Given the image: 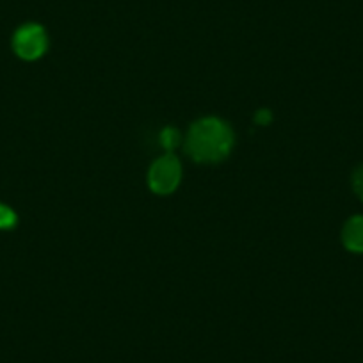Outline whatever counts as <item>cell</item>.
<instances>
[{
    "mask_svg": "<svg viewBox=\"0 0 363 363\" xmlns=\"http://www.w3.org/2000/svg\"><path fill=\"white\" fill-rule=\"evenodd\" d=\"M352 187H354V193L358 194L359 200L363 201V166L358 167L352 174Z\"/></svg>",
    "mask_w": 363,
    "mask_h": 363,
    "instance_id": "obj_7",
    "label": "cell"
},
{
    "mask_svg": "<svg viewBox=\"0 0 363 363\" xmlns=\"http://www.w3.org/2000/svg\"><path fill=\"white\" fill-rule=\"evenodd\" d=\"M182 180V166L171 153L160 157L152 164L148 173V186L155 194H171Z\"/></svg>",
    "mask_w": 363,
    "mask_h": 363,
    "instance_id": "obj_2",
    "label": "cell"
},
{
    "mask_svg": "<svg viewBox=\"0 0 363 363\" xmlns=\"http://www.w3.org/2000/svg\"><path fill=\"white\" fill-rule=\"evenodd\" d=\"M233 148V132L218 118H203L189 128L186 138V153L201 164L225 160Z\"/></svg>",
    "mask_w": 363,
    "mask_h": 363,
    "instance_id": "obj_1",
    "label": "cell"
},
{
    "mask_svg": "<svg viewBox=\"0 0 363 363\" xmlns=\"http://www.w3.org/2000/svg\"><path fill=\"white\" fill-rule=\"evenodd\" d=\"M13 48L16 55L26 61H36L47 52L48 36L45 29L38 23H27L20 27L13 38Z\"/></svg>",
    "mask_w": 363,
    "mask_h": 363,
    "instance_id": "obj_3",
    "label": "cell"
},
{
    "mask_svg": "<svg viewBox=\"0 0 363 363\" xmlns=\"http://www.w3.org/2000/svg\"><path fill=\"white\" fill-rule=\"evenodd\" d=\"M18 218H16L15 211L9 208L8 205L0 203V230H11L15 228Z\"/></svg>",
    "mask_w": 363,
    "mask_h": 363,
    "instance_id": "obj_6",
    "label": "cell"
},
{
    "mask_svg": "<svg viewBox=\"0 0 363 363\" xmlns=\"http://www.w3.org/2000/svg\"><path fill=\"white\" fill-rule=\"evenodd\" d=\"M255 120H257L258 125H269V123H271V120H272L271 111H267V109L258 111L257 116H255Z\"/></svg>",
    "mask_w": 363,
    "mask_h": 363,
    "instance_id": "obj_8",
    "label": "cell"
},
{
    "mask_svg": "<svg viewBox=\"0 0 363 363\" xmlns=\"http://www.w3.org/2000/svg\"><path fill=\"white\" fill-rule=\"evenodd\" d=\"M342 242L352 253H363V216H354L345 223Z\"/></svg>",
    "mask_w": 363,
    "mask_h": 363,
    "instance_id": "obj_4",
    "label": "cell"
},
{
    "mask_svg": "<svg viewBox=\"0 0 363 363\" xmlns=\"http://www.w3.org/2000/svg\"><path fill=\"white\" fill-rule=\"evenodd\" d=\"M160 145L167 152H173L178 145H180V132L173 127H167L160 132Z\"/></svg>",
    "mask_w": 363,
    "mask_h": 363,
    "instance_id": "obj_5",
    "label": "cell"
}]
</instances>
